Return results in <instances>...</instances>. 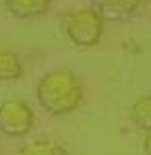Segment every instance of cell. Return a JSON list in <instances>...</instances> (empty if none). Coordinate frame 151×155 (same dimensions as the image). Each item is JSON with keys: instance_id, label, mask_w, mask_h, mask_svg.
Masks as SVG:
<instances>
[{"instance_id": "cell-9", "label": "cell", "mask_w": 151, "mask_h": 155, "mask_svg": "<svg viewBox=\"0 0 151 155\" xmlns=\"http://www.w3.org/2000/svg\"><path fill=\"white\" fill-rule=\"evenodd\" d=\"M143 155H151V132H145V139H143Z\"/></svg>"}, {"instance_id": "cell-1", "label": "cell", "mask_w": 151, "mask_h": 155, "mask_svg": "<svg viewBox=\"0 0 151 155\" xmlns=\"http://www.w3.org/2000/svg\"><path fill=\"white\" fill-rule=\"evenodd\" d=\"M85 87L75 72L66 68L46 72L37 83V101L50 116H66L83 104Z\"/></svg>"}, {"instance_id": "cell-5", "label": "cell", "mask_w": 151, "mask_h": 155, "mask_svg": "<svg viewBox=\"0 0 151 155\" xmlns=\"http://www.w3.org/2000/svg\"><path fill=\"white\" fill-rule=\"evenodd\" d=\"M97 2H99V12L110 15L114 19L133 17L143 4V0H97Z\"/></svg>"}, {"instance_id": "cell-6", "label": "cell", "mask_w": 151, "mask_h": 155, "mask_svg": "<svg viewBox=\"0 0 151 155\" xmlns=\"http://www.w3.org/2000/svg\"><path fill=\"white\" fill-rule=\"evenodd\" d=\"M23 77V62L11 50H0V81L11 83Z\"/></svg>"}, {"instance_id": "cell-2", "label": "cell", "mask_w": 151, "mask_h": 155, "mask_svg": "<svg viewBox=\"0 0 151 155\" xmlns=\"http://www.w3.org/2000/svg\"><path fill=\"white\" fill-rule=\"evenodd\" d=\"M62 31L79 48H93L104 35V15L95 6L69 11L62 19Z\"/></svg>"}, {"instance_id": "cell-8", "label": "cell", "mask_w": 151, "mask_h": 155, "mask_svg": "<svg viewBox=\"0 0 151 155\" xmlns=\"http://www.w3.org/2000/svg\"><path fill=\"white\" fill-rule=\"evenodd\" d=\"M19 155H66L64 147L52 139H35L31 143L23 145Z\"/></svg>"}, {"instance_id": "cell-7", "label": "cell", "mask_w": 151, "mask_h": 155, "mask_svg": "<svg viewBox=\"0 0 151 155\" xmlns=\"http://www.w3.org/2000/svg\"><path fill=\"white\" fill-rule=\"evenodd\" d=\"M130 122L145 132H151V95L139 97L128 110Z\"/></svg>"}, {"instance_id": "cell-3", "label": "cell", "mask_w": 151, "mask_h": 155, "mask_svg": "<svg viewBox=\"0 0 151 155\" xmlns=\"http://www.w3.org/2000/svg\"><path fill=\"white\" fill-rule=\"evenodd\" d=\"M33 110L25 104L23 99H4L0 104V132L19 139L29 134L33 128Z\"/></svg>"}, {"instance_id": "cell-4", "label": "cell", "mask_w": 151, "mask_h": 155, "mask_svg": "<svg viewBox=\"0 0 151 155\" xmlns=\"http://www.w3.org/2000/svg\"><path fill=\"white\" fill-rule=\"evenodd\" d=\"M6 11L11 12L15 19H33L48 12L52 0H4Z\"/></svg>"}]
</instances>
